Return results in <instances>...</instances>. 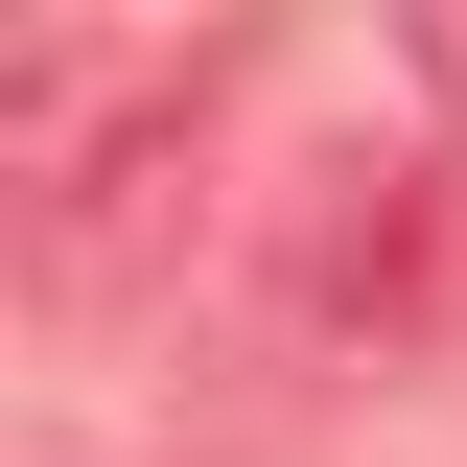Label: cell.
Here are the masks:
<instances>
[{"instance_id": "obj_1", "label": "cell", "mask_w": 467, "mask_h": 467, "mask_svg": "<svg viewBox=\"0 0 467 467\" xmlns=\"http://www.w3.org/2000/svg\"><path fill=\"white\" fill-rule=\"evenodd\" d=\"M304 327L374 350V374H420V350L467 327V164H444V140H398V164H327V187H304Z\"/></svg>"}, {"instance_id": "obj_2", "label": "cell", "mask_w": 467, "mask_h": 467, "mask_svg": "<svg viewBox=\"0 0 467 467\" xmlns=\"http://www.w3.org/2000/svg\"><path fill=\"white\" fill-rule=\"evenodd\" d=\"M420 70H444V94H467V24H444V47H420Z\"/></svg>"}]
</instances>
